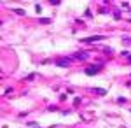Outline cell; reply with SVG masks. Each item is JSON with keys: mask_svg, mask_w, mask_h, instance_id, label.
Instances as JSON below:
<instances>
[{"mask_svg": "<svg viewBox=\"0 0 131 128\" xmlns=\"http://www.w3.org/2000/svg\"><path fill=\"white\" fill-rule=\"evenodd\" d=\"M100 70H101V65H91V67H87L84 72L87 74V76H94V74H98Z\"/></svg>", "mask_w": 131, "mask_h": 128, "instance_id": "6da1fadb", "label": "cell"}, {"mask_svg": "<svg viewBox=\"0 0 131 128\" xmlns=\"http://www.w3.org/2000/svg\"><path fill=\"white\" fill-rule=\"evenodd\" d=\"M72 63V58H58L56 60V67H68V65Z\"/></svg>", "mask_w": 131, "mask_h": 128, "instance_id": "7a4b0ae2", "label": "cell"}, {"mask_svg": "<svg viewBox=\"0 0 131 128\" xmlns=\"http://www.w3.org/2000/svg\"><path fill=\"white\" fill-rule=\"evenodd\" d=\"M101 39H105L103 35H93V37H86V39H82L84 42H94V41H101Z\"/></svg>", "mask_w": 131, "mask_h": 128, "instance_id": "3957f363", "label": "cell"}, {"mask_svg": "<svg viewBox=\"0 0 131 128\" xmlns=\"http://www.w3.org/2000/svg\"><path fill=\"white\" fill-rule=\"evenodd\" d=\"M87 53H75V55H74V58L75 60H87Z\"/></svg>", "mask_w": 131, "mask_h": 128, "instance_id": "277c9868", "label": "cell"}, {"mask_svg": "<svg viewBox=\"0 0 131 128\" xmlns=\"http://www.w3.org/2000/svg\"><path fill=\"white\" fill-rule=\"evenodd\" d=\"M93 91H94V93H98V95H107V91H105V90H101V88H94Z\"/></svg>", "mask_w": 131, "mask_h": 128, "instance_id": "5b68a950", "label": "cell"}, {"mask_svg": "<svg viewBox=\"0 0 131 128\" xmlns=\"http://www.w3.org/2000/svg\"><path fill=\"white\" fill-rule=\"evenodd\" d=\"M39 23H42V25H49V23H51V19H49V18H42V19H39Z\"/></svg>", "mask_w": 131, "mask_h": 128, "instance_id": "8992f818", "label": "cell"}, {"mask_svg": "<svg viewBox=\"0 0 131 128\" xmlns=\"http://www.w3.org/2000/svg\"><path fill=\"white\" fill-rule=\"evenodd\" d=\"M112 51H114V49H112V47H105V53H107V55H110Z\"/></svg>", "mask_w": 131, "mask_h": 128, "instance_id": "52a82bcc", "label": "cell"}, {"mask_svg": "<svg viewBox=\"0 0 131 128\" xmlns=\"http://www.w3.org/2000/svg\"><path fill=\"white\" fill-rule=\"evenodd\" d=\"M31 79H35V74H30V76L26 77V81H31Z\"/></svg>", "mask_w": 131, "mask_h": 128, "instance_id": "ba28073f", "label": "cell"}, {"mask_svg": "<svg viewBox=\"0 0 131 128\" xmlns=\"http://www.w3.org/2000/svg\"><path fill=\"white\" fill-rule=\"evenodd\" d=\"M128 61H129V63H131V56H128Z\"/></svg>", "mask_w": 131, "mask_h": 128, "instance_id": "9c48e42d", "label": "cell"}]
</instances>
